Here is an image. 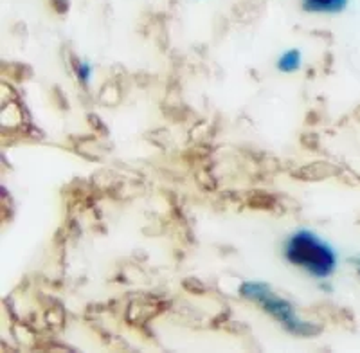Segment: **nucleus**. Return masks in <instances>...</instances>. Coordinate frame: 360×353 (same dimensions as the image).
Masks as SVG:
<instances>
[{
  "mask_svg": "<svg viewBox=\"0 0 360 353\" xmlns=\"http://www.w3.org/2000/svg\"><path fill=\"white\" fill-rule=\"evenodd\" d=\"M242 296L259 304L269 316H272L278 323L287 326L292 333H297V335H308L310 333L311 335V333L319 332L317 328H311V326L297 321L294 314V307L288 301L283 300V297L276 296L274 292L270 290L269 285L247 281V283L242 285Z\"/></svg>",
  "mask_w": 360,
  "mask_h": 353,
  "instance_id": "f03ea898",
  "label": "nucleus"
},
{
  "mask_svg": "<svg viewBox=\"0 0 360 353\" xmlns=\"http://www.w3.org/2000/svg\"><path fill=\"white\" fill-rule=\"evenodd\" d=\"M51 6L58 15H65L69 11V0H51Z\"/></svg>",
  "mask_w": 360,
  "mask_h": 353,
  "instance_id": "423d86ee",
  "label": "nucleus"
},
{
  "mask_svg": "<svg viewBox=\"0 0 360 353\" xmlns=\"http://www.w3.org/2000/svg\"><path fill=\"white\" fill-rule=\"evenodd\" d=\"M72 70L79 83L89 85L90 78H92V65H90L89 62H83V60H79V58L72 56Z\"/></svg>",
  "mask_w": 360,
  "mask_h": 353,
  "instance_id": "39448f33",
  "label": "nucleus"
},
{
  "mask_svg": "<svg viewBox=\"0 0 360 353\" xmlns=\"http://www.w3.org/2000/svg\"><path fill=\"white\" fill-rule=\"evenodd\" d=\"M303 9L319 15H337L348 8L349 0H301Z\"/></svg>",
  "mask_w": 360,
  "mask_h": 353,
  "instance_id": "7ed1b4c3",
  "label": "nucleus"
},
{
  "mask_svg": "<svg viewBox=\"0 0 360 353\" xmlns=\"http://www.w3.org/2000/svg\"><path fill=\"white\" fill-rule=\"evenodd\" d=\"M283 255L288 263L303 269L317 279L330 278L335 272L337 262H339L335 249L307 229H301L288 236Z\"/></svg>",
  "mask_w": 360,
  "mask_h": 353,
  "instance_id": "f257e3e1",
  "label": "nucleus"
},
{
  "mask_svg": "<svg viewBox=\"0 0 360 353\" xmlns=\"http://www.w3.org/2000/svg\"><path fill=\"white\" fill-rule=\"evenodd\" d=\"M301 63H303V56H301V51L299 49H288L283 54H279L276 67H278L279 72L283 75H294L301 69Z\"/></svg>",
  "mask_w": 360,
  "mask_h": 353,
  "instance_id": "20e7f679",
  "label": "nucleus"
},
{
  "mask_svg": "<svg viewBox=\"0 0 360 353\" xmlns=\"http://www.w3.org/2000/svg\"><path fill=\"white\" fill-rule=\"evenodd\" d=\"M359 274H360V269H359Z\"/></svg>",
  "mask_w": 360,
  "mask_h": 353,
  "instance_id": "0eeeda50",
  "label": "nucleus"
}]
</instances>
